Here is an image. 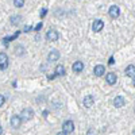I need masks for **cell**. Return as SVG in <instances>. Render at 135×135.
<instances>
[{"label":"cell","instance_id":"cell-8","mask_svg":"<svg viewBox=\"0 0 135 135\" xmlns=\"http://www.w3.org/2000/svg\"><path fill=\"white\" fill-rule=\"evenodd\" d=\"M58 58H60V51L58 50H51L49 53V55H47V61L49 62H55Z\"/></svg>","mask_w":135,"mask_h":135},{"label":"cell","instance_id":"cell-22","mask_svg":"<svg viewBox=\"0 0 135 135\" xmlns=\"http://www.w3.org/2000/svg\"><path fill=\"white\" fill-rule=\"evenodd\" d=\"M31 30H32V27H31V26H26L23 31H25V32H28V31H31Z\"/></svg>","mask_w":135,"mask_h":135},{"label":"cell","instance_id":"cell-11","mask_svg":"<svg viewBox=\"0 0 135 135\" xmlns=\"http://www.w3.org/2000/svg\"><path fill=\"white\" fill-rule=\"evenodd\" d=\"M116 80H118V77H116V74L115 73H107L105 74V81L109 84V85H114V84H116Z\"/></svg>","mask_w":135,"mask_h":135},{"label":"cell","instance_id":"cell-13","mask_svg":"<svg viewBox=\"0 0 135 135\" xmlns=\"http://www.w3.org/2000/svg\"><path fill=\"white\" fill-rule=\"evenodd\" d=\"M114 105L116 108H122L123 105H124V97H123V96H116L114 99Z\"/></svg>","mask_w":135,"mask_h":135},{"label":"cell","instance_id":"cell-9","mask_svg":"<svg viewBox=\"0 0 135 135\" xmlns=\"http://www.w3.org/2000/svg\"><path fill=\"white\" fill-rule=\"evenodd\" d=\"M119 15H120V8H119L118 6H112V7L109 8V16H111L112 19H116Z\"/></svg>","mask_w":135,"mask_h":135},{"label":"cell","instance_id":"cell-28","mask_svg":"<svg viewBox=\"0 0 135 135\" xmlns=\"http://www.w3.org/2000/svg\"><path fill=\"white\" fill-rule=\"evenodd\" d=\"M2 131H3V130H2V126H0V134H2Z\"/></svg>","mask_w":135,"mask_h":135},{"label":"cell","instance_id":"cell-16","mask_svg":"<svg viewBox=\"0 0 135 135\" xmlns=\"http://www.w3.org/2000/svg\"><path fill=\"white\" fill-rule=\"evenodd\" d=\"M22 20V16H18V15H14L12 18H11V23L12 25H19Z\"/></svg>","mask_w":135,"mask_h":135},{"label":"cell","instance_id":"cell-3","mask_svg":"<svg viewBox=\"0 0 135 135\" xmlns=\"http://www.w3.org/2000/svg\"><path fill=\"white\" fill-rule=\"evenodd\" d=\"M58 32L55 31V30H53V28H50L47 32H46V39L49 41V42H55V41H58Z\"/></svg>","mask_w":135,"mask_h":135},{"label":"cell","instance_id":"cell-21","mask_svg":"<svg viewBox=\"0 0 135 135\" xmlns=\"http://www.w3.org/2000/svg\"><path fill=\"white\" fill-rule=\"evenodd\" d=\"M42 26H43V25H42V22H41V23H38V25L35 26V31H39V30L42 28Z\"/></svg>","mask_w":135,"mask_h":135},{"label":"cell","instance_id":"cell-10","mask_svg":"<svg viewBox=\"0 0 135 135\" xmlns=\"http://www.w3.org/2000/svg\"><path fill=\"white\" fill-rule=\"evenodd\" d=\"M72 69H73L74 73H81V72L84 70V62H81V61H76V62L73 64V66H72Z\"/></svg>","mask_w":135,"mask_h":135},{"label":"cell","instance_id":"cell-23","mask_svg":"<svg viewBox=\"0 0 135 135\" xmlns=\"http://www.w3.org/2000/svg\"><path fill=\"white\" fill-rule=\"evenodd\" d=\"M46 12H47V9H46V8H43V9H42V12H41V18H43L45 15H46Z\"/></svg>","mask_w":135,"mask_h":135},{"label":"cell","instance_id":"cell-27","mask_svg":"<svg viewBox=\"0 0 135 135\" xmlns=\"http://www.w3.org/2000/svg\"><path fill=\"white\" fill-rule=\"evenodd\" d=\"M132 84H134V86H135V76H134V81H132Z\"/></svg>","mask_w":135,"mask_h":135},{"label":"cell","instance_id":"cell-18","mask_svg":"<svg viewBox=\"0 0 135 135\" xmlns=\"http://www.w3.org/2000/svg\"><path fill=\"white\" fill-rule=\"evenodd\" d=\"M14 6L16 8H22L25 6V0H14Z\"/></svg>","mask_w":135,"mask_h":135},{"label":"cell","instance_id":"cell-14","mask_svg":"<svg viewBox=\"0 0 135 135\" xmlns=\"http://www.w3.org/2000/svg\"><path fill=\"white\" fill-rule=\"evenodd\" d=\"M124 74L127 77H134L135 76V65H128L124 70Z\"/></svg>","mask_w":135,"mask_h":135},{"label":"cell","instance_id":"cell-24","mask_svg":"<svg viewBox=\"0 0 135 135\" xmlns=\"http://www.w3.org/2000/svg\"><path fill=\"white\" fill-rule=\"evenodd\" d=\"M108 64H109V65H114V64H115V62H114V57L109 58V62H108Z\"/></svg>","mask_w":135,"mask_h":135},{"label":"cell","instance_id":"cell-7","mask_svg":"<svg viewBox=\"0 0 135 135\" xmlns=\"http://www.w3.org/2000/svg\"><path fill=\"white\" fill-rule=\"evenodd\" d=\"M93 103H95V97H93L92 95H86V96L84 97V100H83V104H84V107H86V108H91V107L93 105Z\"/></svg>","mask_w":135,"mask_h":135},{"label":"cell","instance_id":"cell-1","mask_svg":"<svg viewBox=\"0 0 135 135\" xmlns=\"http://www.w3.org/2000/svg\"><path fill=\"white\" fill-rule=\"evenodd\" d=\"M20 118L22 120H30L34 118V111L31 108H25L23 111H22V114H20Z\"/></svg>","mask_w":135,"mask_h":135},{"label":"cell","instance_id":"cell-5","mask_svg":"<svg viewBox=\"0 0 135 135\" xmlns=\"http://www.w3.org/2000/svg\"><path fill=\"white\" fill-rule=\"evenodd\" d=\"M22 124V118L19 115H12L11 116V127L12 128H19Z\"/></svg>","mask_w":135,"mask_h":135},{"label":"cell","instance_id":"cell-20","mask_svg":"<svg viewBox=\"0 0 135 135\" xmlns=\"http://www.w3.org/2000/svg\"><path fill=\"white\" fill-rule=\"evenodd\" d=\"M86 135H96V131H95V128H92V127H91V128L88 130Z\"/></svg>","mask_w":135,"mask_h":135},{"label":"cell","instance_id":"cell-26","mask_svg":"<svg viewBox=\"0 0 135 135\" xmlns=\"http://www.w3.org/2000/svg\"><path fill=\"white\" fill-rule=\"evenodd\" d=\"M57 135H68V134H66V132H64V131H60Z\"/></svg>","mask_w":135,"mask_h":135},{"label":"cell","instance_id":"cell-17","mask_svg":"<svg viewBox=\"0 0 135 135\" xmlns=\"http://www.w3.org/2000/svg\"><path fill=\"white\" fill-rule=\"evenodd\" d=\"M15 53H16V55H23L25 54V47L23 46H16L15 47Z\"/></svg>","mask_w":135,"mask_h":135},{"label":"cell","instance_id":"cell-2","mask_svg":"<svg viewBox=\"0 0 135 135\" xmlns=\"http://www.w3.org/2000/svg\"><path fill=\"white\" fill-rule=\"evenodd\" d=\"M73 130H74V123H73L72 120L64 122V124H62V131H64V132L70 134V132H73Z\"/></svg>","mask_w":135,"mask_h":135},{"label":"cell","instance_id":"cell-4","mask_svg":"<svg viewBox=\"0 0 135 135\" xmlns=\"http://www.w3.org/2000/svg\"><path fill=\"white\" fill-rule=\"evenodd\" d=\"M8 68V55L6 53H0V70Z\"/></svg>","mask_w":135,"mask_h":135},{"label":"cell","instance_id":"cell-12","mask_svg":"<svg viewBox=\"0 0 135 135\" xmlns=\"http://www.w3.org/2000/svg\"><path fill=\"white\" fill-rule=\"evenodd\" d=\"M93 73H95V76L101 77V76L105 73V68H104L103 65H96V66H95V69H93Z\"/></svg>","mask_w":135,"mask_h":135},{"label":"cell","instance_id":"cell-15","mask_svg":"<svg viewBox=\"0 0 135 135\" xmlns=\"http://www.w3.org/2000/svg\"><path fill=\"white\" fill-rule=\"evenodd\" d=\"M55 76H65V68L62 65H57V68H55Z\"/></svg>","mask_w":135,"mask_h":135},{"label":"cell","instance_id":"cell-25","mask_svg":"<svg viewBox=\"0 0 135 135\" xmlns=\"http://www.w3.org/2000/svg\"><path fill=\"white\" fill-rule=\"evenodd\" d=\"M55 77V74H51V76H47V78H49V80H53V78Z\"/></svg>","mask_w":135,"mask_h":135},{"label":"cell","instance_id":"cell-6","mask_svg":"<svg viewBox=\"0 0 135 135\" xmlns=\"http://www.w3.org/2000/svg\"><path fill=\"white\" fill-rule=\"evenodd\" d=\"M103 27H104V22L100 20V19H95L93 25H92L93 31H95V32H100L101 30H103Z\"/></svg>","mask_w":135,"mask_h":135},{"label":"cell","instance_id":"cell-19","mask_svg":"<svg viewBox=\"0 0 135 135\" xmlns=\"http://www.w3.org/2000/svg\"><path fill=\"white\" fill-rule=\"evenodd\" d=\"M4 103H6V97H4L3 95H0V107H3Z\"/></svg>","mask_w":135,"mask_h":135}]
</instances>
